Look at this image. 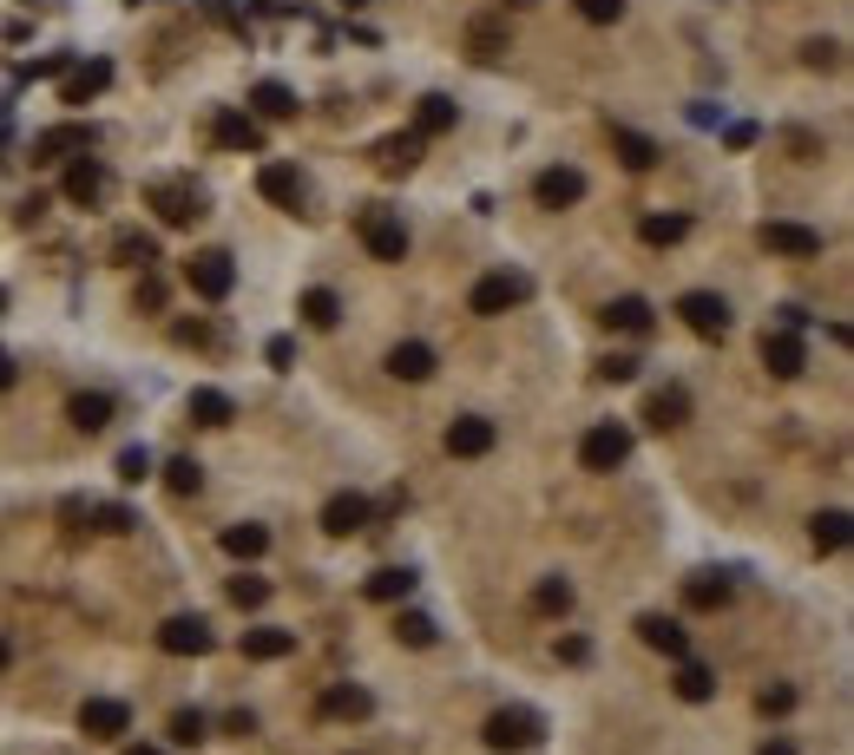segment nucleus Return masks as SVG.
I'll use <instances>...</instances> for the list:
<instances>
[{"instance_id":"f257e3e1","label":"nucleus","mask_w":854,"mask_h":755,"mask_svg":"<svg viewBox=\"0 0 854 755\" xmlns=\"http://www.w3.org/2000/svg\"><path fill=\"white\" fill-rule=\"evenodd\" d=\"M487 749L499 755H526V749H539V736H546V716L539 709H526V703H506V709H494L487 716Z\"/></svg>"},{"instance_id":"f03ea898","label":"nucleus","mask_w":854,"mask_h":755,"mask_svg":"<svg viewBox=\"0 0 854 755\" xmlns=\"http://www.w3.org/2000/svg\"><path fill=\"white\" fill-rule=\"evenodd\" d=\"M356 237H361V250H368L375 264H401V257H408V223H401L395 210H381V205H368L356 217Z\"/></svg>"},{"instance_id":"7ed1b4c3","label":"nucleus","mask_w":854,"mask_h":755,"mask_svg":"<svg viewBox=\"0 0 854 755\" xmlns=\"http://www.w3.org/2000/svg\"><path fill=\"white\" fill-rule=\"evenodd\" d=\"M632 460V427L625 420H598L585 440H578V467L585 474H618Z\"/></svg>"},{"instance_id":"20e7f679","label":"nucleus","mask_w":854,"mask_h":755,"mask_svg":"<svg viewBox=\"0 0 854 755\" xmlns=\"http://www.w3.org/2000/svg\"><path fill=\"white\" fill-rule=\"evenodd\" d=\"M677 316H684V329L704 336V342H723V336H729V302H723L716 289H684V296H677Z\"/></svg>"},{"instance_id":"39448f33","label":"nucleus","mask_w":854,"mask_h":755,"mask_svg":"<svg viewBox=\"0 0 854 755\" xmlns=\"http://www.w3.org/2000/svg\"><path fill=\"white\" fill-rule=\"evenodd\" d=\"M526 296H533V282H526L519 270H494V276H480V282H474L467 309H474V316H506V309H519Z\"/></svg>"},{"instance_id":"423d86ee","label":"nucleus","mask_w":854,"mask_h":755,"mask_svg":"<svg viewBox=\"0 0 854 755\" xmlns=\"http://www.w3.org/2000/svg\"><path fill=\"white\" fill-rule=\"evenodd\" d=\"M460 47H467V60H474V67H499V60L513 53V33H506V7H499V13H474Z\"/></svg>"},{"instance_id":"0eeeda50","label":"nucleus","mask_w":854,"mask_h":755,"mask_svg":"<svg viewBox=\"0 0 854 755\" xmlns=\"http://www.w3.org/2000/svg\"><path fill=\"white\" fill-rule=\"evenodd\" d=\"M151 210H158V223L191 230V223L205 217V191H198V185H185V178H165V185H151Z\"/></svg>"},{"instance_id":"6e6552de","label":"nucleus","mask_w":854,"mask_h":755,"mask_svg":"<svg viewBox=\"0 0 854 755\" xmlns=\"http://www.w3.org/2000/svg\"><path fill=\"white\" fill-rule=\"evenodd\" d=\"M126 729H132V703H119V696H86V703H79V736L119 743Z\"/></svg>"},{"instance_id":"1a4fd4ad","label":"nucleus","mask_w":854,"mask_h":755,"mask_svg":"<svg viewBox=\"0 0 854 755\" xmlns=\"http://www.w3.org/2000/svg\"><path fill=\"white\" fill-rule=\"evenodd\" d=\"M185 282H191V296H205V302H224V296L237 289V264H230L224 250H198V257L185 264Z\"/></svg>"},{"instance_id":"9d476101","label":"nucleus","mask_w":854,"mask_h":755,"mask_svg":"<svg viewBox=\"0 0 854 755\" xmlns=\"http://www.w3.org/2000/svg\"><path fill=\"white\" fill-rule=\"evenodd\" d=\"M158 650H165V657H211L217 637H211L205 618H165L158 624Z\"/></svg>"},{"instance_id":"9b49d317","label":"nucleus","mask_w":854,"mask_h":755,"mask_svg":"<svg viewBox=\"0 0 854 755\" xmlns=\"http://www.w3.org/2000/svg\"><path fill=\"white\" fill-rule=\"evenodd\" d=\"M499 427L487 414H460V420H447V454L454 460H480V454H494Z\"/></svg>"},{"instance_id":"f8f14e48","label":"nucleus","mask_w":854,"mask_h":755,"mask_svg":"<svg viewBox=\"0 0 854 755\" xmlns=\"http://www.w3.org/2000/svg\"><path fill=\"white\" fill-rule=\"evenodd\" d=\"M763 250H776V257H822V230H808L795 217H769L763 223Z\"/></svg>"},{"instance_id":"ddd939ff","label":"nucleus","mask_w":854,"mask_h":755,"mask_svg":"<svg viewBox=\"0 0 854 755\" xmlns=\"http://www.w3.org/2000/svg\"><path fill=\"white\" fill-rule=\"evenodd\" d=\"M106 191H112V171H106V165H99V158H86V151H79V158H72V171H67V205H106Z\"/></svg>"},{"instance_id":"4468645a","label":"nucleus","mask_w":854,"mask_h":755,"mask_svg":"<svg viewBox=\"0 0 854 755\" xmlns=\"http://www.w3.org/2000/svg\"><path fill=\"white\" fill-rule=\"evenodd\" d=\"M92 126H47V132L33 138V165H60V158H79V151H92Z\"/></svg>"},{"instance_id":"2eb2a0df","label":"nucleus","mask_w":854,"mask_h":755,"mask_svg":"<svg viewBox=\"0 0 854 755\" xmlns=\"http://www.w3.org/2000/svg\"><path fill=\"white\" fill-rule=\"evenodd\" d=\"M257 191H264L270 205H284V210H302V198H309L302 171H296V165H284V158H270V165L257 171Z\"/></svg>"},{"instance_id":"dca6fc26","label":"nucleus","mask_w":854,"mask_h":755,"mask_svg":"<svg viewBox=\"0 0 854 755\" xmlns=\"http://www.w3.org/2000/svg\"><path fill=\"white\" fill-rule=\"evenodd\" d=\"M533 198H539V210H572L578 198H585V171H572V165H553V171H539Z\"/></svg>"},{"instance_id":"f3484780","label":"nucleus","mask_w":854,"mask_h":755,"mask_svg":"<svg viewBox=\"0 0 854 755\" xmlns=\"http://www.w3.org/2000/svg\"><path fill=\"white\" fill-rule=\"evenodd\" d=\"M763 368L776 375V381H795L802 368H808V348L795 329H776V336H763Z\"/></svg>"},{"instance_id":"a211bd4d","label":"nucleus","mask_w":854,"mask_h":755,"mask_svg":"<svg viewBox=\"0 0 854 755\" xmlns=\"http://www.w3.org/2000/svg\"><path fill=\"white\" fill-rule=\"evenodd\" d=\"M316 709L329 716V723H361V716H375V696L361 684H329L322 696H316Z\"/></svg>"},{"instance_id":"6ab92c4d","label":"nucleus","mask_w":854,"mask_h":755,"mask_svg":"<svg viewBox=\"0 0 854 755\" xmlns=\"http://www.w3.org/2000/svg\"><path fill=\"white\" fill-rule=\"evenodd\" d=\"M368 519H375V513H368L361 493H336V499L322 506V533H329V539H349V533H361Z\"/></svg>"},{"instance_id":"aec40b11","label":"nucleus","mask_w":854,"mask_h":755,"mask_svg":"<svg viewBox=\"0 0 854 755\" xmlns=\"http://www.w3.org/2000/svg\"><path fill=\"white\" fill-rule=\"evenodd\" d=\"M644 420H651L657 434H677V427L691 420V395H684L677 381H664V388H657V395L644 401Z\"/></svg>"},{"instance_id":"412c9836","label":"nucleus","mask_w":854,"mask_h":755,"mask_svg":"<svg viewBox=\"0 0 854 755\" xmlns=\"http://www.w3.org/2000/svg\"><path fill=\"white\" fill-rule=\"evenodd\" d=\"M211 138L224 145V151H264V126H257L250 112H217Z\"/></svg>"},{"instance_id":"4be33fe9","label":"nucleus","mask_w":854,"mask_h":755,"mask_svg":"<svg viewBox=\"0 0 854 755\" xmlns=\"http://www.w3.org/2000/svg\"><path fill=\"white\" fill-rule=\"evenodd\" d=\"M434 368H440V355L427 342H395L388 348V375L395 381H434Z\"/></svg>"},{"instance_id":"5701e85b","label":"nucleus","mask_w":854,"mask_h":755,"mask_svg":"<svg viewBox=\"0 0 854 755\" xmlns=\"http://www.w3.org/2000/svg\"><path fill=\"white\" fill-rule=\"evenodd\" d=\"M112 86V60H86V67L67 72V86H60V106H86V99H99Z\"/></svg>"},{"instance_id":"b1692460","label":"nucleus","mask_w":854,"mask_h":755,"mask_svg":"<svg viewBox=\"0 0 854 755\" xmlns=\"http://www.w3.org/2000/svg\"><path fill=\"white\" fill-rule=\"evenodd\" d=\"M296 650V630H284V624H257V630H244V657L250 664H277V657H289Z\"/></svg>"},{"instance_id":"393cba45","label":"nucleus","mask_w":854,"mask_h":755,"mask_svg":"<svg viewBox=\"0 0 854 755\" xmlns=\"http://www.w3.org/2000/svg\"><path fill=\"white\" fill-rule=\"evenodd\" d=\"M408 592H415V572H408V565H381V572H368V585H361L368 605H401Z\"/></svg>"},{"instance_id":"a878e982","label":"nucleus","mask_w":854,"mask_h":755,"mask_svg":"<svg viewBox=\"0 0 854 755\" xmlns=\"http://www.w3.org/2000/svg\"><path fill=\"white\" fill-rule=\"evenodd\" d=\"M598 322L618 329V336H651V302H644V296H612Z\"/></svg>"},{"instance_id":"bb28decb","label":"nucleus","mask_w":854,"mask_h":755,"mask_svg":"<svg viewBox=\"0 0 854 755\" xmlns=\"http://www.w3.org/2000/svg\"><path fill=\"white\" fill-rule=\"evenodd\" d=\"M729 592H736L729 572H697V578H684V605H691V612H723Z\"/></svg>"},{"instance_id":"cd10ccee","label":"nucleus","mask_w":854,"mask_h":755,"mask_svg":"<svg viewBox=\"0 0 854 755\" xmlns=\"http://www.w3.org/2000/svg\"><path fill=\"white\" fill-rule=\"evenodd\" d=\"M638 637L651 650H664V657H691V630L677 618H657V612H651V618H638Z\"/></svg>"},{"instance_id":"c85d7f7f","label":"nucleus","mask_w":854,"mask_h":755,"mask_svg":"<svg viewBox=\"0 0 854 755\" xmlns=\"http://www.w3.org/2000/svg\"><path fill=\"white\" fill-rule=\"evenodd\" d=\"M185 414H191L198 427H230V420H237V401H230L224 388H191V401H185Z\"/></svg>"},{"instance_id":"c756f323","label":"nucleus","mask_w":854,"mask_h":755,"mask_svg":"<svg viewBox=\"0 0 854 755\" xmlns=\"http://www.w3.org/2000/svg\"><path fill=\"white\" fill-rule=\"evenodd\" d=\"M454 119H460V106H454L447 92H427L421 106H415V138H440V132H454Z\"/></svg>"},{"instance_id":"7c9ffc66","label":"nucleus","mask_w":854,"mask_h":755,"mask_svg":"<svg viewBox=\"0 0 854 755\" xmlns=\"http://www.w3.org/2000/svg\"><path fill=\"white\" fill-rule=\"evenodd\" d=\"M67 420L79 434H106V427H112V395H72Z\"/></svg>"},{"instance_id":"2f4dec72","label":"nucleus","mask_w":854,"mask_h":755,"mask_svg":"<svg viewBox=\"0 0 854 755\" xmlns=\"http://www.w3.org/2000/svg\"><path fill=\"white\" fill-rule=\"evenodd\" d=\"M612 151L632 165V171H651L664 151H657V138H644V132H632V126H612Z\"/></svg>"},{"instance_id":"473e14b6","label":"nucleus","mask_w":854,"mask_h":755,"mask_svg":"<svg viewBox=\"0 0 854 755\" xmlns=\"http://www.w3.org/2000/svg\"><path fill=\"white\" fill-rule=\"evenodd\" d=\"M217 546L230 552V558H264V552H270V526H257V519L224 526V539H217Z\"/></svg>"},{"instance_id":"72a5a7b5","label":"nucleus","mask_w":854,"mask_h":755,"mask_svg":"<svg viewBox=\"0 0 854 755\" xmlns=\"http://www.w3.org/2000/svg\"><path fill=\"white\" fill-rule=\"evenodd\" d=\"M677 696H684V703H711V696H716V670H711V664H697V657H677Z\"/></svg>"},{"instance_id":"f704fd0d","label":"nucleus","mask_w":854,"mask_h":755,"mask_svg":"<svg viewBox=\"0 0 854 755\" xmlns=\"http://www.w3.org/2000/svg\"><path fill=\"white\" fill-rule=\"evenodd\" d=\"M808 539H815V552H842L848 546V513H842V506L815 513V519H808Z\"/></svg>"},{"instance_id":"c9c22d12","label":"nucleus","mask_w":854,"mask_h":755,"mask_svg":"<svg viewBox=\"0 0 854 755\" xmlns=\"http://www.w3.org/2000/svg\"><path fill=\"white\" fill-rule=\"evenodd\" d=\"M250 106H257L264 119H296V92H289L284 79H257V92H250Z\"/></svg>"},{"instance_id":"e433bc0d","label":"nucleus","mask_w":854,"mask_h":755,"mask_svg":"<svg viewBox=\"0 0 854 755\" xmlns=\"http://www.w3.org/2000/svg\"><path fill=\"white\" fill-rule=\"evenodd\" d=\"M415 158H421V138L415 132L381 138V145H375V165H381V171H415Z\"/></svg>"},{"instance_id":"4c0bfd02","label":"nucleus","mask_w":854,"mask_h":755,"mask_svg":"<svg viewBox=\"0 0 854 755\" xmlns=\"http://www.w3.org/2000/svg\"><path fill=\"white\" fill-rule=\"evenodd\" d=\"M302 322H309V329H336V322H342V296H336V289H309V296H302Z\"/></svg>"},{"instance_id":"58836bf2","label":"nucleus","mask_w":854,"mask_h":755,"mask_svg":"<svg viewBox=\"0 0 854 755\" xmlns=\"http://www.w3.org/2000/svg\"><path fill=\"white\" fill-rule=\"evenodd\" d=\"M638 237L651 244V250H671V244H684V237H691V217H644Z\"/></svg>"},{"instance_id":"ea45409f","label":"nucleus","mask_w":854,"mask_h":755,"mask_svg":"<svg viewBox=\"0 0 854 755\" xmlns=\"http://www.w3.org/2000/svg\"><path fill=\"white\" fill-rule=\"evenodd\" d=\"M533 612L566 618V612H572V585H566V578H539V585H533Z\"/></svg>"},{"instance_id":"a19ab883","label":"nucleus","mask_w":854,"mask_h":755,"mask_svg":"<svg viewBox=\"0 0 854 755\" xmlns=\"http://www.w3.org/2000/svg\"><path fill=\"white\" fill-rule=\"evenodd\" d=\"M434 637H440V630H434L427 612H401V618H395V644H408V650H427Z\"/></svg>"},{"instance_id":"79ce46f5","label":"nucleus","mask_w":854,"mask_h":755,"mask_svg":"<svg viewBox=\"0 0 854 755\" xmlns=\"http://www.w3.org/2000/svg\"><path fill=\"white\" fill-rule=\"evenodd\" d=\"M112 257H119V264H132V270H151V264H158V244L139 237V230H126V237L112 244Z\"/></svg>"},{"instance_id":"37998d69","label":"nucleus","mask_w":854,"mask_h":755,"mask_svg":"<svg viewBox=\"0 0 854 755\" xmlns=\"http://www.w3.org/2000/svg\"><path fill=\"white\" fill-rule=\"evenodd\" d=\"M230 605H237V612H264V605H270V578H250V572L230 578Z\"/></svg>"},{"instance_id":"c03bdc74","label":"nucleus","mask_w":854,"mask_h":755,"mask_svg":"<svg viewBox=\"0 0 854 755\" xmlns=\"http://www.w3.org/2000/svg\"><path fill=\"white\" fill-rule=\"evenodd\" d=\"M165 486L185 499V493H198V486H205V467H198L191 454H178V460H165Z\"/></svg>"},{"instance_id":"a18cd8bd","label":"nucleus","mask_w":854,"mask_h":755,"mask_svg":"<svg viewBox=\"0 0 854 755\" xmlns=\"http://www.w3.org/2000/svg\"><path fill=\"white\" fill-rule=\"evenodd\" d=\"M205 729H211V723H205L198 709H178V716H171V743H178V749H191V743H205Z\"/></svg>"},{"instance_id":"49530a36","label":"nucleus","mask_w":854,"mask_h":755,"mask_svg":"<svg viewBox=\"0 0 854 755\" xmlns=\"http://www.w3.org/2000/svg\"><path fill=\"white\" fill-rule=\"evenodd\" d=\"M92 519H99V533H112V539L139 526V519H132V506H92Z\"/></svg>"},{"instance_id":"de8ad7c7","label":"nucleus","mask_w":854,"mask_h":755,"mask_svg":"<svg viewBox=\"0 0 854 755\" xmlns=\"http://www.w3.org/2000/svg\"><path fill=\"white\" fill-rule=\"evenodd\" d=\"M578 20H592V27H612V20H625V0H578Z\"/></svg>"},{"instance_id":"09e8293b","label":"nucleus","mask_w":854,"mask_h":755,"mask_svg":"<svg viewBox=\"0 0 854 755\" xmlns=\"http://www.w3.org/2000/svg\"><path fill=\"white\" fill-rule=\"evenodd\" d=\"M119 480L126 486L151 480V454H145V447H126V454H119Z\"/></svg>"},{"instance_id":"8fccbe9b","label":"nucleus","mask_w":854,"mask_h":755,"mask_svg":"<svg viewBox=\"0 0 854 755\" xmlns=\"http://www.w3.org/2000/svg\"><path fill=\"white\" fill-rule=\"evenodd\" d=\"M802 60H808L815 72H835V67H842V47H835V40H808V47H802Z\"/></svg>"},{"instance_id":"3c124183","label":"nucleus","mask_w":854,"mask_h":755,"mask_svg":"<svg viewBox=\"0 0 854 755\" xmlns=\"http://www.w3.org/2000/svg\"><path fill=\"white\" fill-rule=\"evenodd\" d=\"M756 709H763V716H788V709H795V689H788V684L763 689V696H756Z\"/></svg>"},{"instance_id":"603ef678","label":"nucleus","mask_w":854,"mask_h":755,"mask_svg":"<svg viewBox=\"0 0 854 755\" xmlns=\"http://www.w3.org/2000/svg\"><path fill=\"white\" fill-rule=\"evenodd\" d=\"M598 375H605V381H632V375H638V361H632V355H605V361H598Z\"/></svg>"},{"instance_id":"864d4df0","label":"nucleus","mask_w":854,"mask_h":755,"mask_svg":"<svg viewBox=\"0 0 854 755\" xmlns=\"http://www.w3.org/2000/svg\"><path fill=\"white\" fill-rule=\"evenodd\" d=\"M264 361H270V368H289V361H296V342H289V336H270V342H264Z\"/></svg>"},{"instance_id":"5fc2aeb1","label":"nucleus","mask_w":854,"mask_h":755,"mask_svg":"<svg viewBox=\"0 0 854 755\" xmlns=\"http://www.w3.org/2000/svg\"><path fill=\"white\" fill-rule=\"evenodd\" d=\"M224 729H230V736H257V716H250V709H230Z\"/></svg>"},{"instance_id":"6e6d98bb","label":"nucleus","mask_w":854,"mask_h":755,"mask_svg":"<svg viewBox=\"0 0 854 755\" xmlns=\"http://www.w3.org/2000/svg\"><path fill=\"white\" fill-rule=\"evenodd\" d=\"M53 72H67V53H47V60H33L27 79H53Z\"/></svg>"},{"instance_id":"4d7b16f0","label":"nucleus","mask_w":854,"mask_h":755,"mask_svg":"<svg viewBox=\"0 0 854 755\" xmlns=\"http://www.w3.org/2000/svg\"><path fill=\"white\" fill-rule=\"evenodd\" d=\"M139 302H145V309H165V289H158V276H145V282H139Z\"/></svg>"},{"instance_id":"13d9d810","label":"nucleus","mask_w":854,"mask_h":755,"mask_svg":"<svg viewBox=\"0 0 854 755\" xmlns=\"http://www.w3.org/2000/svg\"><path fill=\"white\" fill-rule=\"evenodd\" d=\"M559 657H566V664H585V657H592V644H585V637H566V644H559Z\"/></svg>"},{"instance_id":"bf43d9fd","label":"nucleus","mask_w":854,"mask_h":755,"mask_svg":"<svg viewBox=\"0 0 854 755\" xmlns=\"http://www.w3.org/2000/svg\"><path fill=\"white\" fill-rule=\"evenodd\" d=\"M13 375H20V368H13V355H7V348H0V395H7V388H13Z\"/></svg>"},{"instance_id":"052dcab7","label":"nucleus","mask_w":854,"mask_h":755,"mask_svg":"<svg viewBox=\"0 0 854 755\" xmlns=\"http://www.w3.org/2000/svg\"><path fill=\"white\" fill-rule=\"evenodd\" d=\"M763 755H795V743H783V736H776V743H763Z\"/></svg>"},{"instance_id":"680f3d73","label":"nucleus","mask_w":854,"mask_h":755,"mask_svg":"<svg viewBox=\"0 0 854 755\" xmlns=\"http://www.w3.org/2000/svg\"><path fill=\"white\" fill-rule=\"evenodd\" d=\"M7 664H13V644H7V637H0V670H7Z\"/></svg>"},{"instance_id":"e2e57ef3","label":"nucleus","mask_w":854,"mask_h":755,"mask_svg":"<svg viewBox=\"0 0 854 755\" xmlns=\"http://www.w3.org/2000/svg\"><path fill=\"white\" fill-rule=\"evenodd\" d=\"M126 755H165V749H151V743H132V749H126Z\"/></svg>"},{"instance_id":"0e129e2a","label":"nucleus","mask_w":854,"mask_h":755,"mask_svg":"<svg viewBox=\"0 0 854 755\" xmlns=\"http://www.w3.org/2000/svg\"><path fill=\"white\" fill-rule=\"evenodd\" d=\"M506 7H539V0H506Z\"/></svg>"},{"instance_id":"69168bd1","label":"nucleus","mask_w":854,"mask_h":755,"mask_svg":"<svg viewBox=\"0 0 854 755\" xmlns=\"http://www.w3.org/2000/svg\"><path fill=\"white\" fill-rule=\"evenodd\" d=\"M0 316H7V289H0Z\"/></svg>"},{"instance_id":"338daca9","label":"nucleus","mask_w":854,"mask_h":755,"mask_svg":"<svg viewBox=\"0 0 854 755\" xmlns=\"http://www.w3.org/2000/svg\"><path fill=\"white\" fill-rule=\"evenodd\" d=\"M342 7H368V0H342Z\"/></svg>"}]
</instances>
